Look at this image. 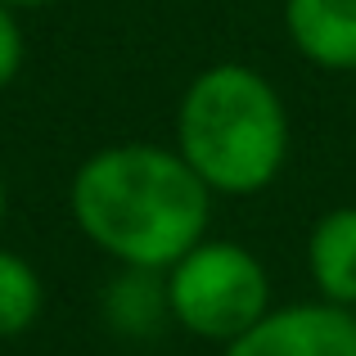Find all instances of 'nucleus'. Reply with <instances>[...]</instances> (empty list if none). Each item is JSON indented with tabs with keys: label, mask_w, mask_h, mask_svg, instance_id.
Segmentation results:
<instances>
[{
	"label": "nucleus",
	"mask_w": 356,
	"mask_h": 356,
	"mask_svg": "<svg viewBox=\"0 0 356 356\" xmlns=\"http://www.w3.org/2000/svg\"><path fill=\"white\" fill-rule=\"evenodd\" d=\"M23 54H27V45H23V27H18L14 9L0 5V90H5L9 81L18 77V68H23Z\"/></svg>",
	"instance_id": "nucleus-8"
},
{
	"label": "nucleus",
	"mask_w": 356,
	"mask_h": 356,
	"mask_svg": "<svg viewBox=\"0 0 356 356\" xmlns=\"http://www.w3.org/2000/svg\"><path fill=\"white\" fill-rule=\"evenodd\" d=\"M41 302L45 293H41V275L32 270V261L0 248V339L32 330L36 316H41Z\"/></svg>",
	"instance_id": "nucleus-7"
},
{
	"label": "nucleus",
	"mask_w": 356,
	"mask_h": 356,
	"mask_svg": "<svg viewBox=\"0 0 356 356\" xmlns=\"http://www.w3.org/2000/svg\"><path fill=\"white\" fill-rule=\"evenodd\" d=\"M307 266L325 302L356 307V208H334L312 226Z\"/></svg>",
	"instance_id": "nucleus-6"
},
{
	"label": "nucleus",
	"mask_w": 356,
	"mask_h": 356,
	"mask_svg": "<svg viewBox=\"0 0 356 356\" xmlns=\"http://www.w3.org/2000/svg\"><path fill=\"white\" fill-rule=\"evenodd\" d=\"M284 27L307 63L356 72V0H284Z\"/></svg>",
	"instance_id": "nucleus-5"
},
{
	"label": "nucleus",
	"mask_w": 356,
	"mask_h": 356,
	"mask_svg": "<svg viewBox=\"0 0 356 356\" xmlns=\"http://www.w3.org/2000/svg\"><path fill=\"white\" fill-rule=\"evenodd\" d=\"M167 316L212 343H235L270 312L266 266L243 243L199 239L163 275Z\"/></svg>",
	"instance_id": "nucleus-3"
},
{
	"label": "nucleus",
	"mask_w": 356,
	"mask_h": 356,
	"mask_svg": "<svg viewBox=\"0 0 356 356\" xmlns=\"http://www.w3.org/2000/svg\"><path fill=\"white\" fill-rule=\"evenodd\" d=\"M226 356H356V312L339 302H293L266 312Z\"/></svg>",
	"instance_id": "nucleus-4"
},
{
	"label": "nucleus",
	"mask_w": 356,
	"mask_h": 356,
	"mask_svg": "<svg viewBox=\"0 0 356 356\" xmlns=\"http://www.w3.org/2000/svg\"><path fill=\"white\" fill-rule=\"evenodd\" d=\"M0 5H9V9H32V5H50V0H0Z\"/></svg>",
	"instance_id": "nucleus-9"
},
{
	"label": "nucleus",
	"mask_w": 356,
	"mask_h": 356,
	"mask_svg": "<svg viewBox=\"0 0 356 356\" xmlns=\"http://www.w3.org/2000/svg\"><path fill=\"white\" fill-rule=\"evenodd\" d=\"M176 149L212 194H257L289 158V108L261 72L212 63L176 108Z\"/></svg>",
	"instance_id": "nucleus-2"
},
{
	"label": "nucleus",
	"mask_w": 356,
	"mask_h": 356,
	"mask_svg": "<svg viewBox=\"0 0 356 356\" xmlns=\"http://www.w3.org/2000/svg\"><path fill=\"white\" fill-rule=\"evenodd\" d=\"M0 226H5V181H0Z\"/></svg>",
	"instance_id": "nucleus-10"
},
{
	"label": "nucleus",
	"mask_w": 356,
	"mask_h": 356,
	"mask_svg": "<svg viewBox=\"0 0 356 356\" xmlns=\"http://www.w3.org/2000/svg\"><path fill=\"white\" fill-rule=\"evenodd\" d=\"M72 217L127 270H167L208 235L212 190L181 149L113 145L72 176Z\"/></svg>",
	"instance_id": "nucleus-1"
}]
</instances>
